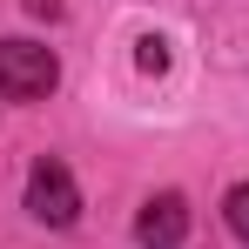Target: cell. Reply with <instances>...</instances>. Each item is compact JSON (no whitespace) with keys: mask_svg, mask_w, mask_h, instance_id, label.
Instances as JSON below:
<instances>
[{"mask_svg":"<svg viewBox=\"0 0 249 249\" xmlns=\"http://www.w3.org/2000/svg\"><path fill=\"white\" fill-rule=\"evenodd\" d=\"M54 81H61L54 47L0 41V101H41V94H54Z\"/></svg>","mask_w":249,"mask_h":249,"instance_id":"obj_1","label":"cell"},{"mask_svg":"<svg viewBox=\"0 0 249 249\" xmlns=\"http://www.w3.org/2000/svg\"><path fill=\"white\" fill-rule=\"evenodd\" d=\"M27 215L47 222V229H68L74 215H81V189H74V175L61 155H41L34 175H27Z\"/></svg>","mask_w":249,"mask_h":249,"instance_id":"obj_2","label":"cell"},{"mask_svg":"<svg viewBox=\"0 0 249 249\" xmlns=\"http://www.w3.org/2000/svg\"><path fill=\"white\" fill-rule=\"evenodd\" d=\"M182 236H189V202H182L175 189L148 196L142 215H135V243L142 249H182Z\"/></svg>","mask_w":249,"mask_h":249,"instance_id":"obj_3","label":"cell"},{"mask_svg":"<svg viewBox=\"0 0 249 249\" xmlns=\"http://www.w3.org/2000/svg\"><path fill=\"white\" fill-rule=\"evenodd\" d=\"M135 68H142V74H162L168 68V41L162 34H142V41H135Z\"/></svg>","mask_w":249,"mask_h":249,"instance_id":"obj_4","label":"cell"},{"mask_svg":"<svg viewBox=\"0 0 249 249\" xmlns=\"http://www.w3.org/2000/svg\"><path fill=\"white\" fill-rule=\"evenodd\" d=\"M222 215H229L236 243H249V182H236V189H229V202H222Z\"/></svg>","mask_w":249,"mask_h":249,"instance_id":"obj_5","label":"cell"},{"mask_svg":"<svg viewBox=\"0 0 249 249\" xmlns=\"http://www.w3.org/2000/svg\"><path fill=\"white\" fill-rule=\"evenodd\" d=\"M27 14H41V20H61V0H27Z\"/></svg>","mask_w":249,"mask_h":249,"instance_id":"obj_6","label":"cell"}]
</instances>
